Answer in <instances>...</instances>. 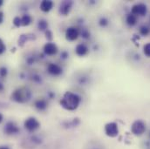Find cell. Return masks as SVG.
I'll return each instance as SVG.
<instances>
[{
	"label": "cell",
	"instance_id": "cell-5",
	"mask_svg": "<svg viewBox=\"0 0 150 149\" xmlns=\"http://www.w3.org/2000/svg\"><path fill=\"white\" fill-rule=\"evenodd\" d=\"M105 133H106V135L110 138H114V137L118 136V134H119L118 125L115 122L108 123L105 126Z\"/></svg>",
	"mask_w": 150,
	"mask_h": 149
},
{
	"label": "cell",
	"instance_id": "cell-26",
	"mask_svg": "<svg viewBox=\"0 0 150 149\" xmlns=\"http://www.w3.org/2000/svg\"><path fill=\"white\" fill-rule=\"evenodd\" d=\"M61 58H62V59H67V58H68V53H67V52H61Z\"/></svg>",
	"mask_w": 150,
	"mask_h": 149
},
{
	"label": "cell",
	"instance_id": "cell-4",
	"mask_svg": "<svg viewBox=\"0 0 150 149\" xmlns=\"http://www.w3.org/2000/svg\"><path fill=\"white\" fill-rule=\"evenodd\" d=\"M24 126L29 132H35L40 127V123L38 121L36 118L30 117L27 119H25V121L24 123Z\"/></svg>",
	"mask_w": 150,
	"mask_h": 149
},
{
	"label": "cell",
	"instance_id": "cell-6",
	"mask_svg": "<svg viewBox=\"0 0 150 149\" xmlns=\"http://www.w3.org/2000/svg\"><path fill=\"white\" fill-rule=\"evenodd\" d=\"M147 11H148V8H147V5L144 4H134L133 7H132V11H131V13L135 15L136 17L137 16H145L147 14Z\"/></svg>",
	"mask_w": 150,
	"mask_h": 149
},
{
	"label": "cell",
	"instance_id": "cell-2",
	"mask_svg": "<svg viewBox=\"0 0 150 149\" xmlns=\"http://www.w3.org/2000/svg\"><path fill=\"white\" fill-rule=\"evenodd\" d=\"M31 98V93L28 90L25 89H18L14 91L11 95V99L18 103H25L28 101Z\"/></svg>",
	"mask_w": 150,
	"mask_h": 149
},
{
	"label": "cell",
	"instance_id": "cell-24",
	"mask_svg": "<svg viewBox=\"0 0 150 149\" xmlns=\"http://www.w3.org/2000/svg\"><path fill=\"white\" fill-rule=\"evenodd\" d=\"M6 75H7V69L5 67H1L0 68V76L5 77Z\"/></svg>",
	"mask_w": 150,
	"mask_h": 149
},
{
	"label": "cell",
	"instance_id": "cell-1",
	"mask_svg": "<svg viewBox=\"0 0 150 149\" xmlns=\"http://www.w3.org/2000/svg\"><path fill=\"white\" fill-rule=\"evenodd\" d=\"M81 102V98L74 93L67 92L60 100L61 107L67 111L76 110Z\"/></svg>",
	"mask_w": 150,
	"mask_h": 149
},
{
	"label": "cell",
	"instance_id": "cell-18",
	"mask_svg": "<svg viewBox=\"0 0 150 149\" xmlns=\"http://www.w3.org/2000/svg\"><path fill=\"white\" fill-rule=\"evenodd\" d=\"M140 33L142 36H147L149 33V28L146 25H143L140 28Z\"/></svg>",
	"mask_w": 150,
	"mask_h": 149
},
{
	"label": "cell",
	"instance_id": "cell-16",
	"mask_svg": "<svg viewBox=\"0 0 150 149\" xmlns=\"http://www.w3.org/2000/svg\"><path fill=\"white\" fill-rule=\"evenodd\" d=\"M126 21H127V24L128 25L133 26V25H136V23H137V17H136L135 15L130 13V14H128V15L127 16Z\"/></svg>",
	"mask_w": 150,
	"mask_h": 149
},
{
	"label": "cell",
	"instance_id": "cell-32",
	"mask_svg": "<svg viewBox=\"0 0 150 149\" xmlns=\"http://www.w3.org/2000/svg\"><path fill=\"white\" fill-rule=\"evenodd\" d=\"M93 149H100V148H99V147H93Z\"/></svg>",
	"mask_w": 150,
	"mask_h": 149
},
{
	"label": "cell",
	"instance_id": "cell-13",
	"mask_svg": "<svg viewBox=\"0 0 150 149\" xmlns=\"http://www.w3.org/2000/svg\"><path fill=\"white\" fill-rule=\"evenodd\" d=\"M53 2L51 0H44L40 4V10L44 12H49L53 7Z\"/></svg>",
	"mask_w": 150,
	"mask_h": 149
},
{
	"label": "cell",
	"instance_id": "cell-3",
	"mask_svg": "<svg viewBox=\"0 0 150 149\" xmlns=\"http://www.w3.org/2000/svg\"><path fill=\"white\" fill-rule=\"evenodd\" d=\"M146 131V124L142 120H135L131 126V132L135 136H141Z\"/></svg>",
	"mask_w": 150,
	"mask_h": 149
},
{
	"label": "cell",
	"instance_id": "cell-7",
	"mask_svg": "<svg viewBox=\"0 0 150 149\" xmlns=\"http://www.w3.org/2000/svg\"><path fill=\"white\" fill-rule=\"evenodd\" d=\"M79 36V31L76 27H68L66 31V38L68 41H75Z\"/></svg>",
	"mask_w": 150,
	"mask_h": 149
},
{
	"label": "cell",
	"instance_id": "cell-30",
	"mask_svg": "<svg viewBox=\"0 0 150 149\" xmlns=\"http://www.w3.org/2000/svg\"><path fill=\"white\" fill-rule=\"evenodd\" d=\"M2 121H3V115L0 113V123H1Z\"/></svg>",
	"mask_w": 150,
	"mask_h": 149
},
{
	"label": "cell",
	"instance_id": "cell-21",
	"mask_svg": "<svg viewBox=\"0 0 150 149\" xmlns=\"http://www.w3.org/2000/svg\"><path fill=\"white\" fill-rule=\"evenodd\" d=\"M13 25L16 26V27H19L21 26V18L19 17H15L14 19H13Z\"/></svg>",
	"mask_w": 150,
	"mask_h": 149
},
{
	"label": "cell",
	"instance_id": "cell-28",
	"mask_svg": "<svg viewBox=\"0 0 150 149\" xmlns=\"http://www.w3.org/2000/svg\"><path fill=\"white\" fill-rule=\"evenodd\" d=\"M4 90V85L2 83H0V92H2Z\"/></svg>",
	"mask_w": 150,
	"mask_h": 149
},
{
	"label": "cell",
	"instance_id": "cell-11",
	"mask_svg": "<svg viewBox=\"0 0 150 149\" xmlns=\"http://www.w3.org/2000/svg\"><path fill=\"white\" fill-rule=\"evenodd\" d=\"M72 5H73V2L71 1H65L63 2L61 4H60V7H59V12L64 15V16H67L69 14L71 9H72Z\"/></svg>",
	"mask_w": 150,
	"mask_h": 149
},
{
	"label": "cell",
	"instance_id": "cell-23",
	"mask_svg": "<svg viewBox=\"0 0 150 149\" xmlns=\"http://www.w3.org/2000/svg\"><path fill=\"white\" fill-rule=\"evenodd\" d=\"M5 49H6V46H5V44H4L3 40L0 38V55H1L2 53H4V52Z\"/></svg>",
	"mask_w": 150,
	"mask_h": 149
},
{
	"label": "cell",
	"instance_id": "cell-19",
	"mask_svg": "<svg viewBox=\"0 0 150 149\" xmlns=\"http://www.w3.org/2000/svg\"><path fill=\"white\" fill-rule=\"evenodd\" d=\"M143 52L144 54L148 57V58H150V43H148L144 45L143 47Z\"/></svg>",
	"mask_w": 150,
	"mask_h": 149
},
{
	"label": "cell",
	"instance_id": "cell-20",
	"mask_svg": "<svg viewBox=\"0 0 150 149\" xmlns=\"http://www.w3.org/2000/svg\"><path fill=\"white\" fill-rule=\"evenodd\" d=\"M99 25H100L101 27H106V26L108 25V20L106 18H101L99 20Z\"/></svg>",
	"mask_w": 150,
	"mask_h": 149
},
{
	"label": "cell",
	"instance_id": "cell-22",
	"mask_svg": "<svg viewBox=\"0 0 150 149\" xmlns=\"http://www.w3.org/2000/svg\"><path fill=\"white\" fill-rule=\"evenodd\" d=\"M79 34H81V37L84 38H89L90 37V32L86 29H83L81 32H79Z\"/></svg>",
	"mask_w": 150,
	"mask_h": 149
},
{
	"label": "cell",
	"instance_id": "cell-25",
	"mask_svg": "<svg viewBox=\"0 0 150 149\" xmlns=\"http://www.w3.org/2000/svg\"><path fill=\"white\" fill-rule=\"evenodd\" d=\"M45 37H46V38H47L48 40H51V39L52 38V32L49 31V30H47V31L45 32Z\"/></svg>",
	"mask_w": 150,
	"mask_h": 149
},
{
	"label": "cell",
	"instance_id": "cell-9",
	"mask_svg": "<svg viewBox=\"0 0 150 149\" xmlns=\"http://www.w3.org/2000/svg\"><path fill=\"white\" fill-rule=\"evenodd\" d=\"M4 133L8 135H12L19 133V128L17 126V125L14 122H7L5 126H4Z\"/></svg>",
	"mask_w": 150,
	"mask_h": 149
},
{
	"label": "cell",
	"instance_id": "cell-10",
	"mask_svg": "<svg viewBox=\"0 0 150 149\" xmlns=\"http://www.w3.org/2000/svg\"><path fill=\"white\" fill-rule=\"evenodd\" d=\"M47 72L51 75L59 76L63 73V70L60 66L54 64V63H50L47 66Z\"/></svg>",
	"mask_w": 150,
	"mask_h": 149
},
{
	"label": "cell",
	"instance_id": "cell-12",
	"mask_svg": "<svg viewBox=\"0 0 150 149\" xmlns=\"http://www.w3.org/2000/svg\"><path fill=\"white\" fill-rule=\"evenodd\" d=\"M75 52L78 56L79 57H84L86 56L87 53H88V47L86 44H83V43H80L79 44L76 45L75 47Z\"/></svg>",
	"mask_w": 150,
	"mask_h": 149
},
{
	"label": "cell",
	"instance_id": "cell-14",
	"mask_svg": "<svg viewBox=\"0 0 150 149\" xmlns=\"http://www.w3.org/2000/svg\"><path fill=\"white\" fill-rule=\"evenodd\" d=\"M34 106H35V107L37 108L38 110H39V111H44V110H45L46 107H47V102H46V100H45L39 99V100H38L35 101Z\"/></svg>",
	"mask_w": 150,
	"mask_h": 149
},
{
	"label": "cell",
	"instance_id": "cell-15",
	"mask_svg": "<svg viewBox=\"0 0 150 149\" xmlns=\"http://www.w3.org/2000/svg\"><path fill=\"white\" fill-rule=\"evenodd\" d=\"M32 22H33V18H32V16H30L28 14H25L21 18V25L23 26H28L29 25H31Z\"/></svg>",
	"mask_w": 150,
	"mask_h": 149
},
{
	"label": "cell",
	"instance_id": "cell-8",
	"mask_svg": "<svg viewBox=\"0 0 150 149\" xmlns=\"http://www.w3.org/2000/svg\"><path fill=\"white\" fill-rule=\"evenodd\" d=\"M44 52L48 56H53L58 52V46L52 42H48L44 46Z\"/></svg>",
	"mask_w": 150,
	"mask_h": 149
},
{
	"label": "cell",
	"instance_id": "cell-31",
	"mask_svg": "<svg viewBox=\"0 0 150 149\" xmlns=\"http://www.w3.org/2000/svg\"><path fill=\"white\" fill-rule=\"evenodd\" d=\"M3 4H4V1L3 0H0V7L3 5Z\"/></svg>",
	"mask_w": 150,
	"mask_h": 149
},
{
	"label": "cell",
	"instance_id": "cell-29",
	"mask_svg": "<svg viewBox=\"0 0 150 149\" xmlns=\"http://www.w3.org/2000/svg\"><path fill=\"white\" fill-rule=\"evenodd\" d=\"M0 149H10L8 147H5V146H2L0 147Z\"/></svg>",
	"mask_w": 150,
	"mask_h": 149
},
{
	"label": "cell",
	"instance_id": "cell-33",
	"mask_svg": "<svg viewBox=\"0 0 150 149\" xmlns=\"http://www.w3.org/2000/svg\"><path fill=\"white\" fill-rule=\"evenodd\" d=\"M149 138H150V132H149Z\"/></svg>",
	"mask_w": 150,
	"mask_h": 149
},
{
	"label": "cell",
	"instance_id": "cell-27",
	"mask_svg": "<svg viewBox=\"0 0 150 149\" xmlns=\"http://www.w3.org/2000/svg\"><path fill=\"white\" fill-rule=\"evenodd\" d=\"M3 21H4V13L0 11V24H2Z\"/></svg>",
	"mask_w": 150,
	"mask_h": 149
},
{
	"label": "cell",
	"instance_id": "cell-17",
	"mask_svg": "<svg viewBox=\"0 0 150 149\" xmlns=\"http://www.w3.org/2000/svg\"><path fill=\"white\" fill-rule=\"evenodd\" d=\"M38 28L41 32H46L47 31V28H48V23H47V21L45 20V19L39 20L38 23Z\"/></svg>",
	"mask_w": 150,
	"mask_h": 149
}]
</instances>
